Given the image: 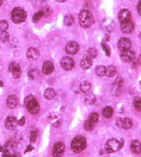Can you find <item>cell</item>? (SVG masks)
<instances>
[{
    "mask_svg": "<svg viewBox=\"0 0 141 157\" xmlns=\"http://www.w3.org/2000/svg\"><path fill=\"white\" fill-rule=\"evenodd\" d=\"M79 24L83 28H89L94 24V17L88 10H82L79 14Z\"/></svg>",
    "mask_w": 141,
    "mask_h": 157,
    "instance_id": "cell-1",
    "label": "cell"
},
{
    "mask_svg": "<svg viewBox=\"0 0 141 157\" xmlns=\"http://www.w3.org/2000/svg\"><path fill=\"white\" fill-rule=\"evenodd\" d=\"M71 148L72 149V152H76V153H79V152H83L85 148H86V139L82 136L76 137L72 141Z\"/></svg>",
    "mask_w": 141,
    "mask_h": 157,
    "instance_id": "cell-2",
    "label": "cell"
},
{
    "mask_svg": "<svg viewBox=\"0 0 141 157\" xmlns=\"http://www.w3.org/2000/svg\"><path fill=\"white\" fill-rule=\"evenodd\" d=\"M24 103H25V106H26L27 110L30 114L35 115V114H38L40 112V105L34 96L28 95L25 98Z\"/></svg>",
    "mask_w": 141,
    "mask_h": 157,
    "instance_id": "cell-3",
    "label": "cell"
},
{
    "mask_svg": "<svg viewBox=\"0 0 141 157\" xmlns=\"http://www.w3.org/2000/svg\"><path fill=\"white\" fill-rule=\"evenodd\" d=\"M124 146V140H117V139H109L106 143V152H115Z\"/></svg>",
    "mask_w": 141,
    "mask_h": 157,
    "instance_id": "cell-4",
    "label": "cell"
},
{
    "mask_svg": "<svg viewBox=\"0 0 141 157\" xmlns=\"http://www.w3.org/2000/svg\"><path fill=\"white\" fill-rule=\"evenodd\" d=\"M11 16H12V20L17 24L24 22L26 20V17H27L26 12L24 11L22 8H20V7L15 8L13 11H12Z\"/></svg>",
    "mask_w": 141,
    "mask_h": 157,
    "instance_id": "cell-5",
    "label": "cell"
},
{
    "mask_svg": "<svg viewBox=\"0 0 141 157\" xmlns=\"http://www.w3.org/2000/svg\"><path fill=\"white\" fill-rule=\"evenodd\" d=\"M116 124L119 128H124V129H131L132 126V120L128 118H119L116 120Z\"/></svg>",
    "mask_w": 141,
    "mask_h": 157,
    "instance_id": "cell-6",
    "label": "cell"
},
{
    "mask_svg": "<svg viewBox=\"0 0 141 157\" xmlns=\"http://www.w3.org/2000/svg\"><path fill=\"white\" fill-rule=\"evenodd\" d=\"M132 47V41L128 38H121L118 41V48L121 52L130 50Z\"/></svg>",
    "mask_w": 141,
    "mask_h": 157,
    "instance_id": "cell-7",
    "label": "cell"
},
{
    "mask_svg": "<svg viewBox=\"0 0 141 157\" xmlns=\"http://www.w3.org/2000/svg\"><path fill=\"white\" fill-rule=\"evenodd\" d=\"M64 152H65V145L63 143L59 142L54 145L52 155H53V157H61L63 155Z\"/></svg>",
    "mask_w": 141,
    "mask_h": 157,
    "instance_id": "cell-8",
    "label": "cell"
},
{
    "mask_svg": "<svg viewBox=\"0 0 141 157\" xmlns=\"http://www.w3.org/2000/svg\"><path fill=\"white\" fill-rule=\"evenodd\" d=\"M73 66H75V61L71 57H64L61 60V67L65 70H71Z\"/></svg>",
    "mask_w": 141,
    "mask_h": 157,
    "instance_id": "cell-9",
    "label": "cell"
},
{
    "mask_svg": "<svg viewBox=\"0 0 141 157\" xmlns=\"http://www.w3.org/2000/svg\"><path fill=\"white\" fill-rule=\"evenodd\" d=\"M9 71L12 72L14 78H20L21 75V70H20V65L15 63V62H12L9 65Z\"/></svg>",
    "mask_w": 141,
    "mask_h": 157,
    "instance_id": "cell-10",
    "label": "cell"
},
{
    "mask_svg": "<svg viewBox=\"0 0 141 157\" xmlns=\"http://www.w3.org/2000/svg\"><path fill=\"white\" fill-rule=\"evenodd\" d=\"M78 49H79L78 44L76 43V41H70V43L67 44V45L65 47L66 52L68 54H70V55H73V54L77 53Z\"/></svg>",
    "mask_w": 141,
    "mask_h": 157,
    "instance_id": "cell-11",
    "label": "cell"
},
{
    "mask_svg": "<svg viewBox=\"0 0 141 157\" xmlns=\"http://www.w3.org/2000/svg\"><path fill=\"white\" fill-rule=\"evenodd\" d=\"M134 56H135L134 52L130 49V50H127L121 53V60L125 63H130L134 59Z\"/></svg>",
    "mask_w": 141,
    "mask_h": 157,
    "instance_id": "cell-12",
    "label": "cell"
},
{
    "mask_svg": "<svg viewBox=\"0 0 141 157\" xmlns=\"http://www.w3.org/2000/svg\"><path fill=\"white\" fill-rule=\"evenodd\" d=\"M133 29H134L133 23L131 20L121 23V30H122V32L125 34H131L133 31Z\"/></svg>",
    "mask_w": 141,
    "mask_h": 157,
    "instance_id": "cell-13",
    "label": "cell"
},
{
    "mask_svg": "<svg viewBox=\"0 0 141 157\" xmlns=\"http://www.w3.org/2000/svg\"><path fill=\"white\" fill-rule=\"evenodd\" d=\"M114 26H115V24H114L113 20H110V19L105 20L102 21V29L105 30L106 32H107V33L112 32L113 29H114Z\"/></svg>",
    "mask_w": 141,
    "mask_h": 157,
    "instance_id": "cell-14",
    "label": "cell"
},
{
    "mask_svg": "<svg viewBox=\"0 0 141 157\" xmlns=\"http://www.w3.org/2000/svg\"><path fill=\"white\" fill-rule=\"evenodd\" d=\"M17 124V120L13 116H9L7 119H6V120H5V126H6V128L9 129V130L15 129Z\"/></svg>",
    "mask_w": 141,
    "mask_h": 157,
    "instance_id": "cell-15",
    "label": "cell"
},
{
    "mask_svg": "<svg viewBox=\"0 0 141 157\" xmlns=\"http://www.w3.org/2000/svg\"><path fill=\"white\" fill-rule=\"evenodd\" d=\"M131 16H132V14L131 12L128 11V9H123L120 11V13L118 15V17H119V20L122 22H125V21H128L131 20Z\"/></svg>",
    "mask_w": 141,
    "mask_h": 157,
    "instance_id": "cell-16",
    "label": "cell"
},
{
    "mask_svg": "<svg viewBox=\"0 0 141 157\" xmlns=\"http://www.w3.org/2000/svg\"><path fill=\"white\" fill-rule=\"evenodd\" d=\"M26 56L29 60H32V61H35L39 58L40 56V52L39 50L35 47H30L29 49L26 52Z\"/></svg>",
    "mask_w": 141,
    "mask_h": 157,
    "instance_id": "cell-17",
    "label": "cell"
},
{
    "mask_svg": "<svg viewBox=\"0 0 141 157\" xmlns=\"http://www.w3.org/2000/svg\"><path fill=\"white\" fill-rule=\"evenodd\" d=\"M53 70H54V66L50 61L45 62L42 67V71L44 74H50V73H52Z\"/></svg>",
    "mask_w": 141,
    "mask_h": 157,
    "instance_id": "cell-18",
    "label": "cell"
},
{
    "mask_svg": "<svg viewBox=\"0 0 141 157\" xmlns=\"http://www.w3.org/2000/svg\"><path fill=\"white\" fill-rule=\"evenodd\" d=\"M18 104V99L16 95H10L7 98V106L11 109H14Z\"/></svg>",
    "mask_w": 141,
    "mask_h": 157,
    "instance_id": "cell-19",
    "label": "cell"
},
{
    "mask_svg": "<svg viewBox=\"0 0 141 157\" xmlns=\"http://www.w3.org/2000/svg\"><path fill=\"white\" fill-rule=\"evenodd\" d=\"M131 149L133 153L139 154L141 152V143L138 140H133L131 144Z\"/></svg>",
    "mask_w": 141,
    "mask_h": 157,
    "instance_id": "cell-20",
    "label": "cell"
},
{
    "mask_svg": "<svg viewBox=\"0 0 141 157\" xmlns=\"http://www.w3.org/2000/svg\"><path fill=\"white\" fill-rule=\"evenodd\" d=\"M122 87H123V80H122V78H118L117 80L115 81L114 85H113V91L116 95L120 94V92L122 91Z\"/></svg>",
    "mask_w": 141,
    "mask_h": 157,
    "instance_id": "cell-21",
    "label": "cell"
},
{
    "mask_svg": "<svg viewBox=\"0 0 141 157\" xmlns=\"http://www.w3.org/2000/svg\"><path fill=\"white\" fill-rule=\"evenodd\" d=\"M55 95H56V94H55V91L53 89H46L45 91V93H44V96H45V98L46 99H48V100H50V99H53L55 98Z\"/></svg>",
    "mask_w": 141,
    "mask_h": 157,
    "instance_id": "cell-22",
    "label": "cell"
},
{
    "mask_svg": "<svg viewBox=\"0 0 141 157\" xmlns=\"http://www.w3.org/2000/svg\"><path fill=\"white\" fill-rule=\"evenodd\" d=\"M80 66L83 70H88L91 68L92 66V60L91 59H88V58H84L81 60L80 62Z\"/></svg>",
    "mask_w": 141,
    "mask_h": 157,
    "instance_id": "cell-23",
    "label": "cell"
},
{
    "mask_svg": "<svg viewBox=\"0 0 141 157\" xmlns=\"http://www.w3.org/2000/svg\"><path fill=\"white\" fill-rule=\"evenodd\" d=\"M95 71H96V74L98 76H100V77L105 76L106 72V68L105 67V66H98L95 70Z\"/></svg>",
    "mask_w": 141,
    "mask_h": 157,
    "instance_id": "cell-24",
    "label": "cell"
},
{
    "mask_svg": "<svg viewBox=\"0 0 141 157\" xmlns=\"http://www.w3.org/2000/svg\"><path fill=\"white\" fill-rule=\"evenodd\" d=\"M102 115H103V117L106 118V119H110V118H111L112 115H113V109H112V107H110V106L106 107L105 109L102 110Z\"/></svg>",
    "mask_w": 141,
    "mask_h": 157,
    "instance_id": "cell-25",
    "label": "cell"
},
{
    "mask_svg": "<svg viewBox=\"0 0 141 157\" xmlns=\"http://www.w3.org/2000/svg\"><path fill=\"white\" fill-rule=\"evenodd\" d=\"M79 88H80V91L82 93H88L90 89H91V84L87 81H84L80 84V86H79Z\"/></svg>",
    "mask_w": 141,
    "mask_h": 157,
    "instance_id": "cell-26",
    "label": "cell"
},
{
    "mask_svg": "<svg viewBox=\"0 0 141 157\" xmlns=\"http://www.w3.org/2000/svg\"><path fill=\"white\" fill-rule=\"evenodd\" d=\"M97 55H98V52H97V50L95 49V48H93V47L89 48V49L86 51V58H88V59L92 60V59L96 58Z\"/></svg>",
    "mask_w": 141,
    "mask_h": 157,
    "instance_id": "cell-27",
    "label": "cell"
},
{
    "mask_svg": "<svg viewBox=\"0 0 141 157\" xmlns=\"http://www.w3.org/2000/svg\"><path fill=\"white\" fill-rule=\"evenodd\" d=\"M84 101H85V103H86V104H93V103H95V101H96L95 95H93V94L86 95V96H85V98H84Z\"/></svg>",
    "mask_w": 141,
    "mask_h": 157,
    "instance_id": "cell-28",
    "label": "cell"
},
{
    "mask_svg": "<svg viewBox=\"0 0 141 157\" xmlns=\"http://www.w3.org/2000/svg\"><path fill=\"white\" fill-rule=\"evenodd\" d=\"M116 73V68L114 66H108L106 68V75H107L108 77H113Z\"/></svg>",
    "mask_w": 141,
    "mask_h": 157,
    "instance_id": "cell-29",
    "label": "cell"
},
{
    "mask_svg": "<svg viewBox=\"0 0 141 157\" xmlns=\"http://www.w3.org/2000/svg\"><path fill=\"white\" fill-rule=\"evenodd\" d=\"M73 23V16L72 15H67L64 17V24L66 26H71Z\"/></svg>",
    "mask_w": 141,
    "mask_h": 157,
    "instance_id": "cell-30",
    "label": "cell"
},
{
    "mask_svg": "<svg viewBox=\"0 0 141 157\" xmlns=\"http://www.w3.org/2000/svg\"><path fill=\"white\" fill-rule=\"evenodd\" d=\"M94 126H95V123H93L89 120H87L84 123V128H85V130H87V131H92L94 129Z\"/></svg>",
    "mask_w": 141,
    "mask_h": 157,
    "instance_id": "cell-31",
    "label": "cell"
},
{
    "mask_svg": "<svg viewBox=\"0 0 141 157\" xmlns=\"http://www.w3.org/2000/svg\"><path fill=\"white\" fill-rule=\"evenodd\" d=\"M133 106L137 111L141 112V98H135L133 99Z\"/></svg>",
    "mask_w": 141,
    "mask_h": 157,
    "instance_id": "cell-32",
    "label": "cell"
},
{
    "mask_svg": "<svg viewBox=\"0 0 141 157\" xmlns=\"http://www.w3.org/2000/svg\"><path fill=\"white\" fill-rule=\"evenodd\" d=\"M43 16H44V12H43V11H40V12H38V13H36V14L33 16L32 20H33V22H38Z\"/></svg>",
    "mask_w": 141,
    "mask_h": 157,
    "instance_id": "cell-33",
    "label": "cell"
},
{
    "mask_svg": "<svg viewBox=\"0 0 141 157\" xmlns=\"http://www.w3.org/2000/svg\"><path fill=\"white\" fill-rule=\"evenodd\" d=\"M9 27V24L6 20H1L0 21V31L1 32H5L7 31V29Z\"/></svg>",
    "mask_w": 141,
    "mask_h": 157,
    "instance_id": "cell-34",
    "label": "cell"
},
{
    "mask_svg": "<svg viewBox=\"0 0 141 157\" xmlns=\"http://www.w3.org/2000/svg\"><path fill=\"white\" fill-rule=\"evenodd\" d=\"M88 120H91L92 123L96 124V123H98V120H99V115H98L97 113H92V114L90 115V117H89Z\"/></svg>",
    "mask_w": 141,
    "mask_h": 157,
    "instance_id": "cell-35",
    "label": "cell"
},
{
    "mask_svg": "<svg viewBox=\"0 0 141 157\" xmlns=\"http://www.w3.org/2000/svg\"><path fill=\"white\" fill-rule=\"evenodd\" d=\"M10 38V36L9 34L7 33V31H5V32H1L0 33V40H1L3 43H6Z\"/></svg>",
    "mask_w": 141,
    "mask_h": 157,
    "instance_id": "cell-36",
    "label": "cell"
},
{
    "mask_svg": "<svg viewBox=\"0 0 141 157\" xmlns=\"http://www.w3.org/2000/svg\"><path fill=\"white\" fill-rule=\"evenodd\" d=\"M101 45H102V47L103 51H105L106 55L107 57H109V56H110V47H109L106 44H105V43H102Z\"/></svg>",
    "mask_w": 141,
    "mask_h": 157,
    "instance_id": "cell-37",
    "label": "cell"
},
{
    "mask_svg": "<svg viewBox=\"0 0 141 157\" xmlns=\"http://www.w3.org/2000/svg\"><path fill=\"white\" fill-rule=\"evenodd\" d=\"M36 139H37V132L32 131L31 134H30V141H31L32 143H34L36 141Z\"/></svg>",
    "mask_w": 141,
    "mask_h": 157,
    "instance_id": "cell-38",
    "label": "cell"
},
{
    "mask_svg": "<svg viewBox=\"0 0 141 157\" xmlns=\"http://www.w3.org/2000/svg\"><path fill=\"white\" fill-rule=\"evenodd\" d=\"M0 157H7V153H6L5 148L0 147Z\"/></svg>",
    "mask_w": 141,
    "mask_h": 157,
    "instance_id": "cell-39",
    "label": "cell"
},
{
    "mask_svg": "<svg viewBox=\"0 0 141 157\" xmlns=\"http://www.w3.org/2000/svg\"><path fill=\"white\" fill-rule=\"evenodd\" d=\"M24 123H25V118H24V117H22L20 120H17V124H18V125L22 126V125H24Z\"/></svg>",
    "mask_w": 141,
    "mask_h": 157,
    "instance_id": "cell-40",
    "label": "cell"
},
{
    "mask_svg": "<svg viewBox=\"0 0 141 157\" xmlns=\"http://www.w3.org/2000/svg\"><path fill=\"white\" fill-rule=\"evenodd\" d=\"M137 12L139 15H141V0H139V2L137 4Z\"/></svg>",
    "mask_w": 141,
    "mask_h": 157,
    "instance_id": "cell-41",
    "label": "cell"
},
{
    "mask_svg": "<svg viewBox=\"0 0 141 157\" xmlns=\"http://www.w3.org/2000/svg\"><path fill=\"white\" fill-rule=\"evenodd\" d=\"M33 149V147L32 146H27V148H26V150H25V152H31V150Z\"/></svg>",
    "mask_w": 141,
    "mask_h": 157,
    "instance_id": "cell-42",
    "label": "cell"
},
{
    "mask_svg": "<svg viewBox=\"0 0 141 157\" xmlns=\"http://www.w3.org/2000/svg\"><path fill=\"white\" fill-rule=\"evenodd\" d=\"M7 157H20V154H16V153H14V154L7 155Z\"/></svg>",
    "mask_w": 141,
    "mask_h": 157,
    "instance_id": "cell-43",
    "label": "cell"
},
{
    "mask_svg": "<svg viewBox=\"0 0 141 157\" xmlns=\"http://www.w3.org/2000/svg\"><path fill=\"white\" fill-rule=\"evenodd\" d=\"M57 2H59V3H64V2H66L67 0H56Z\"/></svg>",
    "mask_w": 141,
    "mask_h": 157,
    "instance_id": "cell-44",
    "label": "cell"
},
{
    "mask_svg": "<svg viewBox=\"0 0 141 157\" xmlns=\"http://www.w3.org/2000/svg\"><path fill=\"white\" fill-rule=\"evenodd\" d=\"M139 63H140V64H141V55H140V56H139Z\"/></svg>",
    "mask_w": 141,
    "mask_h": 157,
    "instance_id": "cell-45",
    "label": "cell"
},
{
    "mask_svg": "<svg viewBox=\"0 0 141 157\" xmlns=\"http://www.w3.org/2000/svg\"><path fill=\"white\" fill-rule=\"evenodd\" d=\"M1 86H3V83H2L1 81H0V87H1Z\"/></svg>",
    "mask_w": 141,
    "mask_h": 157,
    "instance_id": "cell-46",
    "label": "cell"
},
{
    "mask_svg": "<svg viewBox=\"0 0 141 157\" xmlns=\"http://www.w3.org/2000/svg\"><path fill=\"white\" fill-rule=\"evenodd\" d=\"M2 5V0H0V6Z\"/></svg>",
    "mask_w": 141,
    "mask_h": 157,
    "instance_id": "cell-47",
    "label": "cell"
},
{
    "mask_svg": "<svg viewBox=\"0 0 141 157\" xmlns=\"http://www.w3.org/2000/svg\"><path fill=\"white\" fill-rule=\"evenodd\" d=\"M140 83H141V82H140Z\"/></svg>",
    "mask_w": 141,
    "mask_h": 157,
    "instance_id": "cell-48",
    "label": "cell"
}]
</instances>
